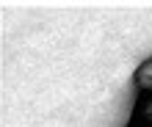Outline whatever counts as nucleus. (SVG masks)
<instances>
[{"label": "nucleus", "instance_id": "1", "mask_svg": "<svg viewBox=\"0 0 152 127\" xmlns=\"http://www.w3.org/2000/svg\"><path fill=\"white\" fill-rule=\"evenodd\" d=\"M136 88L144 94H152V58H147L136 69Z\"/></svg>", "mask_w": 152, "mask_h": 127}, {"label": "nucleus", "instance_id": "2", "mask_svg": "<svg viewBox=\"0 0 152 127\" xmlns=\"http://www.w3.org/2000/svg\"><path fill=\"white\" fill-rule=\"evenodd\" d=\"M136 116H138L144 124H149V127H152V94L141 97L138 102H136Z\"/></svg>", "mask_w": 152, "mask_h": 127}]
</instances>
